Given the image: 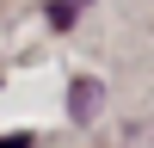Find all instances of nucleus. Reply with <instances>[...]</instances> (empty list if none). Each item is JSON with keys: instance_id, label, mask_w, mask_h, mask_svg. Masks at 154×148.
I'll use <instances>...</instances> for the list:
<instances>
[{"instance_id": "2", "label": "nucleus", "mask_w": 154, "mask_h": 148, "mask_svg": "<svg viewBox=\"0 0 154 148\" xmlns=\"http://www.w3.org/2000/svg\"><path fill=\"white\" fill-rule=\"evenodd\" d=\"M86 111H93V80L74 86V117H86Z\"/></svg>"}, {"instance_id": "1", "label": "nucleus", "mask_w": 154, "mask_h": 148, "mask_svg": "<svg viewBox=\"0 0 154 148\" xmlns=\"http://www.w3.org/2000/svg\"><path fill=\"white\" fill-rule=\"evenodd\" d=\"M80 6H86V0H49V25H56V31H68V25L80 19Z\"/></svg>"}]
</instances>
